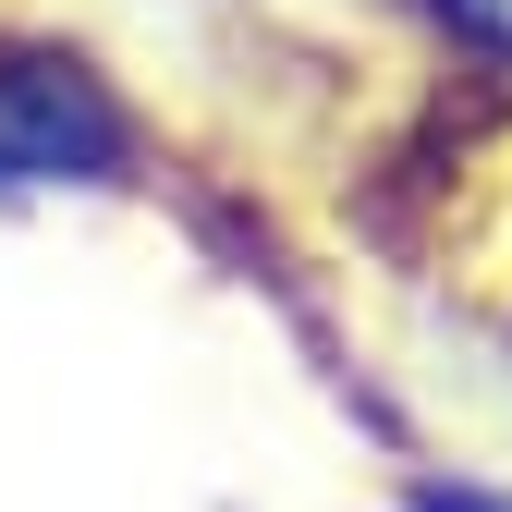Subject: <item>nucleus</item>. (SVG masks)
Masks as SVG:
<instances>
[{
    "label": "nucleus",
    "instance_id": "obj_1",
    "mask_svg": "<svg viewBox=\"0 0 512 512\" xmlns=\"http://www.w3.org/2000/svg\"><path fill=\"white\" fill-rule=\"evenodd\" d=\"M122 98L86 74V61L49 49H0V196L13 183H98L122 171Z\"/></svg>",
    "mask_w": 512,
    "mask_h": 512
},
{
    "label": "nucleus",
    "instance_id": "obj_2",
    "mask_svg": "<svg viewBox=\"0 0 512 512\" xmlns=\"http://www.w3.org/2000/svg\"><path fill=\"white\" fill-rule=\"evenodd\" d=\"M452 13H464L476 37H500V49H512V0H452Z\"/></svg>",
    "mask_w": 512,
    "mask_h": 512
}]
</instances>
